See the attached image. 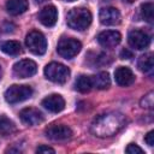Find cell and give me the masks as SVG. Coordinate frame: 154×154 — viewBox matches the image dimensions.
Returning <instances> with one entry per match:
<instances>
[{
	"instance_id": "8992f818",
	"label": "cell",
	"mask_w": 154,
	"mask_h": 154,
	"mask_svg": "<svg viewBox=\"0 0 154 154\" xmlns=\"http://www.w3.org/2000/svg\"><path fill=\"white\" fill-rule=\"evenodd\" d=\"M32 95V89L29 85L13 84L5 91V100L8 103H18L24 100H28Z\"/></svg>"
},
{
	"instance_id": "3957f363",
	"label": "cell",
	"mask_w": 154,
	"mask_h": 154,
	"mask_svg": "<svg viewBox=\"0 0 154 154\" xmlns=\"http://www.w3.org/2000/svg\"><path fill=\"white\" fill-rule=\"evenodd\" d=\"M45 76L47 79L54 83L63 84L70 77V70L60 63H51L45 67Z\"/></svg>"
},
{
	"instance_id": "7402d4cb",
	"label": "cell",
	"mask_w": 154,
	"mask_h": 154,
	"mask_svg": "<svg viewBox=\"0 0 154 154\" xmlns=\"http://www.w3.org/2000/svg\"><path fill=\"white\" fill-rule=\"evenodd\" d=\"M14 131H16L14 123L10 118L5 116H0V135L8 136V135H12Z\"/></svg>"
},
{
	"instance_id": "2e32d148",
	"label": "cell",
	"mask_w": 154,
	"mask_h": 154,
	"mask_svg": "<svg viewBox=\"0 0 154 154\" xmlns=\"http://www.w3.org/2000/svg\"><path fill=\"white\" fill-rule=\"evenodd\" d=\"M29 2L28 0H7L6 2V10L12 16H18L24 13L28 10Z\"/></svg>"
},
{
	"instance_id": "9c48e42d",
	"label": "cell",
	"mask_w": 154,
	"mask_h": 154,
	"mask_svg": "<svg viewBox=\"0 0 154 154\" xmlns=\"http://www.w3.org/2000/svg\"><path fill=\"white\" fill-rule=\"evenodd\" d=\"M128 41H129V45L132 48L138 49V51H142V49L147 48L150 45V37H149V35L147 32L142 31V30H138V29L131 30L129 32Z\"/></svg>"
},
{
	"instance_id": "277c9868",
	"label": "cell",
	"mask_w": 154,
	"mask_h": 154,
	"mask_svg": "<svg viewBox=\"0 0 154 154\" xmlns=\"http://www.w3.org/2000/svg\"><path fill=\"white\" fill-rule=\"evenodd\" d=\"M25 45L28 49L35 55H42L47 49V40L42 32L37 30L30 31L25 37Z\"/></svg>"
},
{
	"instance_id": "d4e9b609",
	"label": "cell",
	"mask_w": 154,
	"mask_h": 154,
	"mask_svg": "<svg viewBox=\"0 0 154 154\" xmlns=\"http://www.w3.org/2000/svg\"><path fill=\"white\" fill-rule=\"evenodd\" d=\"M125 152L129 153V154H142V153H143V149H142L141 147H138L137 144H135V143H130V144L126 147Z\"/></svg>"
},
{
	"instance_id": "44dd1931",
	"label": "cell",
	"mask_w": 154,
	"mask_h": 154,
	"mask_svg": "<svg viewBox=\"0 0 154 154\" xmlns=\"http://www.w3.org/2000/svg\"><path fill=\"white\" fill-rule=\"evenodd\" d=\"M75 88L79 93H88V91H90L91 88H93L91 77L90 76H85V75H81L79 77H77V79L75 82Z\"/></svg>"
},
{
	"instance_id": "cb8c5ba5",
	"label": "cell",
	"mask_w": 154,
	"mask_h": 154,
	"mask_svg": "<svg viewBox=\"0 0 154 154\" xmlns=\"http://www.w3.org/2000/svg\"><path fill=\"white\" fill-rule=\"evenodd\" d=\"M153 91H149L147 95H144L142 99H141V106L143 108H147V109H152L153 106H154V96H153Z\"/></svg>"
},
{
	"instance_id": "f546056e",
	"label": "cell",
	"mask_w": 154,
	"mask_h": 154,
	"mask_svg": "<svg viewBox=\"0 0 154 154\" xmlns=\"http://www.w3.org/2000/svg\"><path fill=\"white\" fill-rule=\"evenodd\" d=\"M123 1H125V2H129V4H131V2H134L135 0H123Z\"/></svg>"
},
{
	"instance_id": "603a6c76",
	"label": "cell",
	"mask_w": 154,
	"mask_h": 154,
	"mask_svg": "<svg viewBox=\"0 0 154 154\" xmlns=\"http://www.w3.org/2000/svg\"><path fill=\"white\" fill-rule=\"evenodd\" d=\"M153 4L152 2H146V4H142L141 5V14H142V18L144 20H147L148 23H152L153 22Z\"/></svg>"
},
{
	"instance_id": "d6986e66",
	"label": "cell",
	"mask_w": 154,
	"mask_h": 154,
	"mask_svg": "<svg viewBox=\"0 0 154 154\" xmlns=\"http://www.w3.org/2000/svg\"><path fill=\"white\" fill-rule=\"evenodd\" d=\"M91 81H93V88H96V89H106L111 84L109 75L107 72H105V71L103 72H99L97 75L93 76Z\"/></svg>"
},
{
	"instance_id": "52a82bcc",
	"label": "cell",
	"mask_w": 154,
	"mask_h": 154,
	"mask_svg": "<svg viewBox=\"0 0 154 154\" xmlns=\"http://www.w3.org/2000/svg\"><path fill=\"white\" fill-rule=\"evenodd\" d=\"M37 65L30 59H23L13 65V75L17 78H28L36 73Z\"/></svg>"
},
{
	"instance_id": "6da1fadb",
	"label": "cell",
	"mask_w": 154,
	"mask_h": 154,
	"mask_svg": "<svg viewBox=\"0 0 154 154\" xmlns=\"http://www.w3.org/2000/svg\"><path fill=\"white\" fill-rule=\"evenodd\" d=\"M126 123L125 117L122 113L112 112L101 114L91 123L90 131L97 137H111L119 132Z\"/></svg>"
},
{
	"instance_id": "7a4b0ae2",
	"label": "cell",
	"mask_w": 154,
	"mask_h": 154,
	"mask_svg": "<svg viewBox=\"0 0 154 154\" xmlns=\"http://www.w3.org/2000/svg\"><path fill=\"white\" fill-rule=\"evenodd\" d=\"M66 23L73 30H85L91 23V13L85 7L72 8L66 16Z\"/></svg>"
},
{
	"instance_id": "30bf717a",
	"label": "cell",
	"mask_w": 154,
	"mask_h": 154,
	"mask_svg": "<svg viewBox=\"0 0 154 154\" xmlns=\"http://www.w3.org/2000/svg\"><path fill=\"white\" fill-rule=\"evenodd\" d=\"M19 118L25 125H38L43 122V114L34 107H26L19 112Z\"/></svg>"
},
{
	"instance_id": "4fadbf2b",
	"label": "cell",
	"mask_w": 154,
	"mask_h": 154,
	"mask_svg": "<svg viewBox=\"0 0 154 154\" xmlns=\"http://www.w3.org/2000/svg\"><path fill=\"white\" fill-rule=\"evenodd\" d=\"M37 18L45 26H53L58 20V10L55 8V6L48 5L38 12Z\"/></svg>"
},
{
	"instance_id": "f1b7e54d",
	"label": "cell",
	"mask_w": 154,
	"mask_h": 154,
	"mask_svg": "<svg viewBox=\"0 0 154 154\" xmlns=\"http://www.w3.org/2000/svg\"><path fill=\"white\" fill-rule=\"evenodd\" d=\"M43 1H45V0H35L36 4H41V2H43Z\"/></svg>"
},
{
	"instance_id": "5bb4252c",
	"label": "cell",
	"mask_w": 154,
	"mask_h": 154,
	"mask_svg": "<svg viewBox=\"0 0 154 154\" xmlns=\"http://www.w3.org/2000/svg\"><path fill=\"white\" fill-rule=\"evenodd\" d=\"M100 22L103 25H116L120 23V13L114 7H103L99 13Z\"/></svg>"
},
{
	"instance_id": "83f0119b",
	"label": "cell",
	"mask_w": 154,
	"mask_h": 154,
	"mask_svg": "<svg viewBox=\"0 0 154 154\" xmlns=\"http://www.w3.org/2000/svg\"><path fill=\"white\" fill-rule=\"evenodd\" d=\"M120 58H122V59H130V58H132V53H131L129 49L124 48V49L120 52Z\"/></svg>"
},
{
	"instance_id": "1f68e13d",
	"label": "cell",
	"mask_w": 154,
	"mask_h": 154,
	"mask_svg": "<svg viewBox=\"0 0 154 154\" xmlns=\"http://www.w3.org/2000/svg\"><path fill=\"white\" fill-rule=\"evenodd\" d=\"M1 75H2V72H1V67H0V78H1Z\"/></svg>"
},
{
	"instance_id": "5b68a950",
	"label": "cell",
	"mask_w": 154,
	"mask_h": 154,
	"mask_svg": "<svg viewBox=\"0 0 154 154\" xmlns=\"http://www.w3.org/2000/svg\"><path fill=\"white\" fill-rule=\"evenodd\" d=\"M81 42L72 37H61L57 46L58 54L65 59H72L76 57L81 52Z\"/></svg>"
},
{
	"instance_id": "ac0fdd59",
	"label": "cell",
	"mask_w": 154,
	"mask_h": 154,
	"mask_svg": "<svg viewBox=\"0 0 154 154\" xmlns=\"http://www.w3.org/2000/svg\"><path fill=\"white\" fill-rule=\"evenodd\" d=\"M138 69L144 72V73H152L153 72V67H154V63H153V54L152 53H146L140 57L138 59Z\"/></svg>"
},
{
	"instance_id": "9a60e30c",
	"label": "cell",
	"mask_w": 154,
	"mask_h": 154,
	"mask_svg": "<svg viewBox=\"0 0 154 154\" xmlns=\"http://www.w3.org/2000/svg\"><path fill=\"white\" fill-rule=\"evenodd\" d=\"M114 79L117 84L122 87H129L135 82V75L129 67L119 66L114 71Z\"/></svg>"
},
{
	"instance_id": "8fae6325",
	"label": "cell",
	"mask_w": 154,
	"mask_h": 154,
	"mask_svg": "<svg viewBox=\"0 0 154 154\" xmlns=\"http://www.w3.org/2000/svg\"><path fill=\"white\" fill-rule=\"evenodd\" d=\"M122 40V36L116 30H106L97 35V42L103 48H113L117 45H119Z\"/></svg>"
},
{
	"instance_id": "4dcf8cb0",
	"label": "cell",
	"mask_w": 154,
	"mask_h": 154,
	"mask_svg": "<svg viewBox=\"0 0 154 154\" xmlns=\"http://www.w3.org/2000/svg\"><path fill=\"white\" fill-rule=\"evenodd\" d=\"M66 1H69V2H72V1H76V0H66Z\"/></svg>"
},
{
	"instance_id": "484cf974",
	"label": "cell",
	"mask_w": 154,
	"mask_h": 154,
	"mask_svg": "<svg viewBox=\"0 0 154 154\" xmlns=\"http://www.w3.org/2000/svg\"><path fill=\"white\" fill-rule=\"evenodd\" d=\"M36 153H40V154H48V153H55V150L53 149V148H51V147H48V146H40L37 149H36Z\"/></svg>"
},
{
	"instance_id": "7c38bea8",
	"label": "cell",
	"mask_w": 154,
	"mask_h": 154,
	"mask_svg": "<svg viewBox=\"0 0 154 154\" xmlns=\"http://www.w3.org/2000/svg\"><path fill=\"white\" fill-rule=\"evenodd\" d=\"M42 106L53 113H59L65 108V100L59 94H52L42 100Z\"/></svg>"
},
{
	"instance_id": "e0dca14e",
	"label": "cell",
	"mask_w": 154,
	"mask_h": 154,
	"mask_svg": "<svg viewBox=\"0 0 154 154\" xmlns=\"http://www.w3.org/2000/svg\"><path fill=\"white\" fill-rule=\"evenodd\" d=\"M108 55L106 53H102V52H90L88 55H87V63L93 66V67H96V66H102V65H106L108 64Z\"/></svg>"
},
{
	"instance_id": "ba28073f",
	"label": "cell",
	"mask_w": 154,
	"mask_h": 154,
	"mask_svg": "<svg viewBox=\"0 0 154 154\" xmlns=\"http://www.w3.org/2000/svg\"><path fill=\"white\" fill-rule=\"evenodd\" d=\"M46 136L53 141H65L71 138L72 136V130L64 124H54L51 125L46 129L45 131Z\"/></svg>"
},
{
	"instance_id": "4316f807",
	"label": "cell",
	"mask_w": 154,
	"mask_h": 154,
	"mask_svg": "<svg viewBox=\"0 0 154 154\" xmlns=\"http://www.w3.org/2000/svg\"><path fill=\"white\" fill-rule=\"evenodd\" d=\"M144 141H146V143L148 144V146H154V131L152 130V131H149L147 135H146V137H144Z\"/></svg>"
},
{
	"instance_id": "ffe728a7",
	"label": "cell",
	"mask_w": 154,
	"mask_h": 154,
	"mask_svg": "<svg viewBox=\"0 0 154 154\" xmlns=\"http://www.w3.org/2000/svg\"><path fill=\"white\" fill-rule=\"evenodd\" d=\"M0 49L7 55H18L20 53V43L18 41H2L0 42Z\"/></svg>"
}]
</instances>
